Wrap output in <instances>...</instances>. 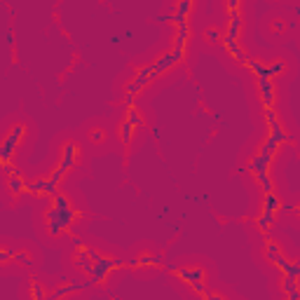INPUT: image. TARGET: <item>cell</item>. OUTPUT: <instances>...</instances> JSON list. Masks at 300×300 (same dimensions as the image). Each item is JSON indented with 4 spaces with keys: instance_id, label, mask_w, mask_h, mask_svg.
<instances>
[{
    "instance_id": "1",
    "label": "cell",
    "mask_w": 300,
    "mask_h": 300,
    "mask_svg": "<svg viewBox=\"0 0 300 300\" xmlns=\"http://www.w3.org/2000/svg\"><path fill=\"white\" fill-rule=\"evenodd\" d=\"M78 218H82V211L71 204V200L64 193H57L52 197V204L47 209V230L50 235H61L66 230H71V225Z\"/></svg>"
},
{
    "instance_id": "2",
    "label": "cell",
    "mask_w": 300,
    "mask_h": 300,
    "mask_svg": "<svg viewBox=\"0 0 300 300\" xmlns=\"http://www.w3.org/2000/svg\"><path fill=\"white\" fill-rule=\"evenodd\" d=\"M26 136V124H15L10 129V134L5 136V141L0 143V165L3 167H10V160L15 155V150L19 148L22 138Z\"/></svg>"
},
{
    "instance_id": "3",
    "label": "cell",
    "mask_w": 300,
    "mask_h": 300,
    "mask_svg": "<svg viewBox=\"0 0 300 300\" xmlns=\"http://www.w3.org/2000/svg\"><path fill=\"white\" fill-rule=\"evenodd\" d=\"M258 89H260V99H263L265 110L274 106V82H272L267 75L258 78Z\"/></svg>"
},
{
    "instance_id": "4",
    "label": "cell",
    "mask_w": 300,
    "mask_h": 300,
    "mask_svg": "<svg viewBox=\"0 0 300 300\" xmlns=\"http://www.w3.org/2000/svg\"><path fill=\"white\" fill-rule=\"evenodd\" d=\"M176 274H179L186 284H200V281H207V272L202 270V267H179L176 270Z\"/></svg>"
},
{
    "instance_id": "5",
    "label": "cell",
    "mask_w": 300,
    "mask_h": 300,
    "mask_svg": "<svg viewBox=\"0 0 300 300\" xmlns=\"http://www.w3.org/2000/svg\"><path fill=\"white\" fill-rule=\"evenodd\" d=\"M87 286H92V279H89V281H68V284H64L59 291L50 293L47 300H61V298H66V295H71V293L80 291V288H87Z\"/></svg>"
},
{
    "instance_id": "6",
    "label": "cell",
    "mask_w": 300,
    "mask_h": 300,
    "mask_svg": "<svg viewBox=\"0 0 300 300\" xmlns=\"http://www.w3.org/2000/svg\"><path fill=\"white\" fill-rule=\"evenodd\" d=\"M8 169V186H10V190H12V195H24L26 193V181L19 176V174L12 169V167H5Z\"/></svg>"
},
{
    "instance_id": "7",
    "label": "cell",
    "mask_w": 300,
    "mask_h": 300,
    "mask_svg": "<svg viewBox=\"0 0 300 300\" xmlns=\"http://www.w3.org/2000/svg\"><path fill=\"white\" fill-rule=\"evenodd\" d=\"M281 209H284V204H281V200H279L277 195H274V193H265V197H263V214L277 216Z\"/></svg>"
},
{
    "instance_id": "8",
    "label": "cell",
    "mask_w": 300,
    "mask_h": 300,
    "mask_svg": "<svg viewBox=\"0 0 300 300\" xmlns=\"http://www.w3.org/2000/svg\"><path fill=\"white\" fill-rule=\"evenodd\" d=\"M272 263H274V265H277V267H279V270L284 272V277H298V274H300V267H298V263H293V260H286V258L281 256V253H279V256L274 258Z\"/></svg>"
},
{
    "instance_id": "9",
    "label": "cell",
    "mask_w": 300,
    "mask_h": 300,
    "mask_svg": "<svg viewBox=\"0 0 300 300\" xmlns=\"http://www.w3.org/2000/svg\"><path fill=\"white\" fill-rule=\"evenodd\" d=\"M190 10H193V3L188 0V3H181L179 8H176V15H172V22L176 24V26H181V24H188V15H190Z\"/></svg>"
},
{
    "instance_id": "10",
    "label": "cell",
    "mask_w": 300,
    "mask_h": 300,
    "mask_svg": "<svg viewBox=\"0 0 300 300\" xmlns=\"http://www.w3.org/2000/svg\"><path fill=\"white\" fill-rule=\"evenodd\" d=\"M246 68H249L256 78H263V75H267V66L263 64V61H258V59H249L246 61Z\"/></svg>"
},
{
    "instance_id": "11",
    "label": "cell",
    "mask_w": 300,
    "mask_h": 300,
    "mask_svg": "<svg viewBox=\"0 0 300 300\" xmlns=\"http://www.w3.org/2000/svg\"><path fill=\"white\" fill-rule=\"evenodd\" d=\"M188 38H190V29H188V24H181V26H179V33H176V43H174V47H179V50H186Z\"/></svg>"
},
{
    "instance_id": "12",
    "label": "cell",
    "mask_w": 300,
    "mask_h": 300,
    "mask_svg": "<svg viewBox=\"0 0 300 300\" xmlns=\"http://www.w3.org/2000/svg\"><path fill=\"white\" fill-rule=\"evenodd\" d=\"M134 131H136V127H131L127 120L120 124V141L124 143V145H129L131 143V138H134Z\"/></svg>"
},
{
    "instance_id": "13",
    "label": "cell",
    "mask_w": 300,
    "mask_h": 300,
    "mask_svg": "<svg viewBox=\"0 0 300 300\" xmlns=\"http://www.w3.org/2000/svg\"><path fill=\"white\" fill-rule=\"evenodd\" d=\"M45 186H47V179L26 183V193H29V195H45Z\"/></svg>"
},
{
    "instance_id": "14",
    "label": "cell",
    "mask_w": 300,
    "mask_h": 300,
    "mask_svg": "<svg viewBox=\"0 0 300 300\" xmlns=\"http://www.w3.org/2000/svg\"><path fill=\"white\" fill-rule=\"evenodd\" d=\"M124 120H127L129 124H131V127H141V124H143V117L138 115V110H136L134 106H129V108H127V117H124Z\"/></svg>"
},
{
    "instance_id": "15",
    "label": "cell",
    "mask_w": 300,
    "mask_h": 300,
    "mask_svg": "<svg viewBox=\"0 0 300 300\" xmlns=\"http://www.w3.org/2000/svg\"><path fill=\"white\" fill-rule=\"evenodd\" d=\"M284 71H286V64H284V61H274V64L267 66V78L274 80V78H279V75H281Z\"/></svg>"
},
{
    "instance_id": "16",
    "label": "cell",
    "mask_w": 300,
    "mask_h": 300,
    "mask_svg": "<svg viewBox=\"0 0 300 300\" xmlns=\"http://www.w3.org/2000/svg\"><path fill=\"white\" fill-rule=\"evenodd\" d=\"M281 291L284 293L298 291V277H281Z\"/></svg>"
},
{
    "instance_id": "17",
    "label": "cell",
    "mask_w": 300,
    "mask_h": 300,
    "mask_svg": "<svg viewBox=\"0 0 300 300\" xmlns=\"http://www.w3.org/2000/svg\"><path fill=\"white\" fill-rule=\"evenodd\" d=\"M136 263H138V267H141V265H162V256H150V253H143V256L136 258Z\"/></svg>"
},
{
    "instance_id": "18",
    "label": "cell",
    "mask_w": 300,
    "mask_h": 300,
    "mask_svg": "<svg viewBox=\"0 0 300 300\" xmlns=\"http://www.w3.org/2000/svg\"><path fill=\"white\" fill-rule=\"evenodd\" d=\"M265 253H267V260H274V258L281 253V246L270 239V242H265Z\"/></svg>"
},
{
    "instance_id": "19",
    "label": "cell",
    "mask_w": 300,
    "mask_h": 300,
    "mask_svg": "<svg viewBox=\"0 0 300 300\" xmlns=\"http://www.w3.org/2000/svg\"><path fill=\"white\" fill-rule=\"evenodd\" d=\"M256 179H258V183L263 186V193H274V183H272L270 174H258Z\"/></svg>"
},
{
    "instance_id": "20",
    "label": "cell",
    "mask_w": 300,
    "mask_h": 300,
    "mask_svg": "<svg viewBox=\"0 0 300 300\" xmlns=\"http://www.w3.org/2000/svg\"><path fill=\"white\" fill-rule=\"evenodd\" d=\"M89 141H92V143H103V141H106V131L99 129V127H94L92 131H89Z\"/></svg>"
},
{
    "instance_id": "21",
    "label": "cell",
    "mask_w": 300,
    "mask_h": 300,
    "mask_svg": "<svg viewBox=\"0 0 300 300\" xmlns=\"http://www.w3.org/2000/svg\"><path fill=\"white\" fill-rule=\"evenodd\" d=\"M12 258H15L17 263H22V265H33V258H31L26 251H15V253H12Z\"/></svg>"
},
{
    "instance_id": "22",
    "label": "cell",
    "mask_w": 300,
    "mask_h": 300,
    "mask_svg": "<svg viewBox=\"0 0 300 300\" xmlns=\"http://www.w3.org/2000/svg\"><path fill=\"white\" fill-rule=\"evenodd\" d=\"M204 38H207L209 43H221L223 33L218 29H207V31H204Z\"/></svg>"
},
{
    "instance_id": "23",
    "label": "cell",
    "mask_w": 300,
    "mask_h": 300,
    "mask_svg": "<svg viewBox=\"0 0 300 300\" xmlns=\"http://www.w3.org/2000/svg\"><path fill=\"white\" fill-rule=\"evenodd\" d=\"M31 295H33V300H45V288L38 281H33L31 284Z\"/></svg>"
},
{
    "instance_id": "24",
    "label": "cell",
    "mask_w": 300,
    "mask_h": 300,
    "mask_svg": "<svg viewBox=\"0 0 300 300\" xmlns=\"http://www.w3.org/2000/svg\"><path fill=\"white\" fill-rule=\"evenodd\" d=\"M10 258H12V251H5V249H0V263H8Z\"/></svg>"
},
{
    "instance_id": "25",
    "label": "cell",
    "mask_w": 300,
    "mask_h": 300,
    "mask_svg": "<svg viewBox=\"0 0 300 300\" xmlns=\"http://www.w3.org/2000/svg\"><path fill=\"white\" fill-rule=\"evenodd\" d=\"M202 298L204 300H225V298H221V295H216V293H202Z\"/></svg>"
},
{
    "instance_id": "26",
    "label": "cell",
    "mask_w": 300,
    "mask_h": 300,
    "mask_svg": "<svg viewBox=\"0 0 300 300\" xmlns=\"http://www.w3.org/2000/svg\"><path fill=\"white\" fill-rule=\"evenodd\" d=\"M288 295V300H298L300 298V291H293V293H286Z\"/></svg>"
}]
</instances>
